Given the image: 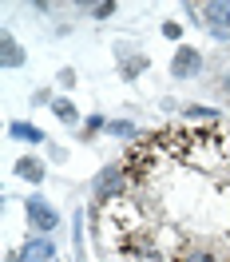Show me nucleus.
I'll use <instances>...</instances> for the list:
<instances>
[{"label":"nucleus","mask_w":230,"mask_h":262,"mask_svg":"<svg viewBox=\"0 0 230 262\" xmlns=\"http://www.w3.org/2000/svg\"><path fill=\"white\" fill-rule=\"evenodd\" d=\"M131 191V167L123 163H103L91 179V211H107L115 203H123V195Z\"/></svg>","instance_id":"obj_1"},{"label":"nucleus","mask_w":230,"mask_h":262,"mask_svg":"<svg viewBox=\"0 0 230 262\" xmlns=\"http://www.w3.org/2000/svg\"><path fill=\"white\" fill-rule=\"evenodd\" d=\"M80 12H87L96 24H103V20H111L119 12V0H80Z\"/></svg>","instance_id":"obj_16"},{"label":"nucleus","mask_w":230,"mask_h":262,"mask_svg":"<svg viewBox=\"0 0 230 262\" xmlns=\"http://www.w3.org/2000/svg\"><path fill=\"white\" fill-rule=\"evenodd\" d=\"M24 223H28L32 234H56L60 230V207L44 191H32L24 199Z\"/></svg>","instance_id":"obj_2"},{"label":"nucleus","mask_w":230,"mask_h":262,"mask_svg":"<svg viewBox=\"0 0 230 262\" xmlns=\"http://www.w3.org/2000/svg\"><path fill=\"white\" fill-rule=\"evenodd\" d=\"M24 64H28V48H24L12 32H4L0 36V68H4V72H20Z\"/></svg>","instance_id":"obj_10"},{"label":"nucleus","mask_w":230,"mask_h":262,"mask_svg":"<svg viewBox=\"0 0 230 262\" xmlns=\"http://www.w3.org/2000/svg\"><path fill=\"white\" fill-rule=\"evenodd\" d=\"M44 159H48V163H56V167H64L67 159H72V151H67L64 143H56V139H48V147H44Z\"/></svg>","instance_id":"obj_20"},{"label":"nucleus","mask_w":230,"mask_h":262,"mask_svg":"<svg viewBox=\"0 0 230 262\" xmlns=\"http://www.w3.org/2000/svg\"><path fill=\"white\" fill-rule=\"evenodd\" d=\"M56 96H60L56 88H36L32 96H28V107H52V103H56Z\"/></svg>","instance_id":"obj_21"},{"label":"nucleus","mask_w":230,"mask_h":262,"mask_svg":"<svg viewBox=\"0 0 230 262\" xmlns=\"http://www.w3.org/2000/svg\"><path fill=\"white\" fill-rule=\"evenodd\" d=\"M123 258H127V262H163V254H159V246H155L151 234L135 230L131 238L123 243Z\"/></svg>","instance_id":"obj_9"},{"label":"nucleus","mask_w":230,"mask_h":262,"mask_svg":"<svg viewBox=\"0 0 230 262\" xmlns=\"http://www.w3.org/2000/svg\"><path fill=\"white\" fill-rule=\"evenodd\" d=\"M175 262H222V258H218L214 250H206V246H187Z\"/></svg>","instance_id":"obj_19"},{"label":"nucleus","mask_w":230,"mask_h":262,"mask_svg":"<svg viewBox=\"0 0 230 262\" xmlns=\"http://www.w3.org/2000/svg\"><path fill=\"white\" fill-rule=\"evenodd\" d=\"M4 135L12 139V143H24V147H48V131L40 127V123H32V119H8V127H4Z\"/></svg>","instance_id":"obj_8"},{"label":"nucleus","mask_w":230,"mask_h":262,"mask_svg":"<svg viewBox=\"0 0 230 262\" xmlns=\"http://www.w3.org/2000/svg\"><path fill=\"white\" fill-rule=\"evenodd\" d=\"M214 88H218V96H230V72H218Z\"/></svg>","instance_id":"obj_22"},{"label":"nucleus","mask_w":230,"mask_h":262,"mask_svg":"<svg viewBox=\"0 0 230 262\" xmlns=\"http://www.w3.org/2000/svg\"><path fill=\"white\" fill-rule=\"evenodd\" d=\"M87 211H76L72 214V254L76 262H87Z\"/></svg>","instance_id":"obj_11"},{"label":"nucleus","mask_w":230,"mask_h":262,"mask_svg":"<svg viewBox=\"0 0 230 262\" xmlns=\"http://www.w3.org/2000/svg\"><path fill=\"white\" fill-rule=\"evenodd\" d=\"M103 139H119V143L135 147L139 143V123L135 119H107V135Z\"/></svg>","instance_id":"obj_15"},{"label":"nucleus","mask_w":230,"mask_h":262,"mask_svg":"<svg viewBox=\"0 0 230 262\" xmlns=\"http://www.w3.org/2000/svg\"><path fill=\"white\" fill-rule=\"evenodd\" d=\"M76 83H80V72H76L72 64H60V72H56V88H60V96H67Z\"/></svg>","instance_id":"obj_18"},{"label":"nucleus","mask_w":230,"mask_h":262,"mask_svg":"<svg viewBox=\"0 0 230 262\" xmlns=\"http://www.w3.org/2000/svg\"><path fill=\"white\" fill-rule=\"evenodd\" d=\"M48 159L44 155H36V151H28V155H20L16 163H12V175H16L20 183H28L32 191H40L44 187V179H48Z\"/></svg>","instance_id":"obj_7"},{"label":"nucleus","mask_w":230,"mask_h":262,"mask_svg":"<svg viewBox=\"0 0 230 262\" xmlns=\"http://www.w3.org/2000/svg\"><path fill=\"white\" fill-rule=\"evenodd\" d=\"M179 115L182 123H222V107H211V103H182Z\"/></svg>","instance_id":"obj_12"},{"label":"nucleus","mask_w":230,"mask_h":262,"mask_svg":"<svg viewBox=\"0 0 230 262\" xmlns=\"http://www.w3.org/2000/svg\"><path fill=\"white\" fill-rule=\"evenodd\" d=\"M48 112L56 115L64 127H76V131H80V123H83V112L76 107V99H72V96H56V103H52Z\"/></svg>","instance_id":"obj_13"},{"label":"nucleus","mask_w":230,"mask_h":262,"mask_svg":"<svg viewBox=\"0 0 230 262\" xmlns=\"http://www.w3.org/2000/svg\"><path fill=\"white\" fill-rule=\"evenodd\" d=\"M167 72H171V80H198L202 72H206V56H202V48L198 44H179V48L171 52V64H167Z\"/></svg>","instance_id":"obj_3"},{"label":"nucleus","mask_w":230,"mask_h":262,"mask_svg":"<svg viewBox=\"0 0 230 262\" xmlns=\"http://www.w3.org/2000/svg\"><path fill=\"white\" fill-rule=\"evenodd\" d=\"M198 24L211 32V40L230 44V0H206L198 12Z\"/></svg>","instance_id":"obj_5"},{"label":"nucleus","mask_w":230,"mask_h":262,"mask_svg":"<svg viewBox=\"0 0 230 262\" xmlns=\"http://www.w3.org/2000/svg\"><path fill=\"white\" fill-rule=\"evenodd\" d=\"M111 52H115V68H119V80H123V83H135L139 76H147L151 56H147V52H139L131 40H115Z\"/></svg>","instance_id":"obj_4"},{"label":"nucleus","mask_w":230,"mask_h":262,"mask_svg":"<svg viewBox=\"0 0 230 262\" xmlns=\"http://www.w3.org/2000/svg\"><path fill=\"white\" fill-rule=\"evenodd\" d=\"M159 36H163V40H171L175 48H179V44H187V28H182V20H163V24H159Z\"/></svg>","instance_id":"obj_17"},{"label":"nucleus","mask_w":230,"mask_h":262,"mask_svg":"<svg viewBox=\"0 0 230 262\" xmlns=\"http://www.w3.org/2000/svg\"><path fill=\"white\" fill-rule=\"evenodd\" d=\"M103 135H107V115H103V112L83 115L80 131H76V139H80V143H96V139H103Z\"/></svg>","instance_id":"obj_14"},{"label":"nucleus","mask_w":230,"mask_h":262,"mask_svg":"<svg viewBox=\"0 0 230 262\" xmlns=\"http://www.w3.org/2000/svg\"><path fill=\"white\" fill-rule=\"evenodd\" d=\"M60 243L56 234H24V243L16 246V262H56Z\"/></svg>","instance_id":"obj_6"}]
</instances>
